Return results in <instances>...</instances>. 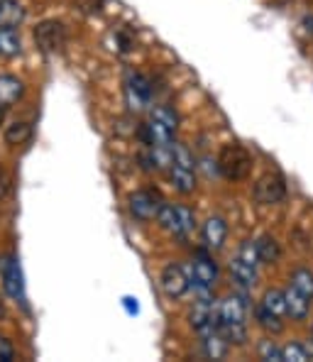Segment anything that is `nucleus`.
<instances>
[{
	"label": "nucleus",
	"instance_id": "nucleus-1",
	"mask_svg": "<svg viewBox=\"0 0 313 362\" xmlns=\"http://www.w3.org/2000/svg\"><path fill=\"white\" fill-rule=\"evenodd\" d=\"M247 301L245 296H228L218 303V333L230 343L242 345L247 338Z\"/></svg>",
	"mask_w": 313,
	"mask_h": 362
},
{
	"label": "nucleus",
	"instance_id": "nucleus-2",
	"mask_svg": "<svg viewBox=\"0 0 313 362\" xmlns=\"http://www.w3.org/2000/svg\"><path fill=\"white\" fill-rule=\"evenodd\" d=\"M177 113L167 105H157L150 113V120L142 125V137L147 145H172L177 132Z\"/></svg>",
	"mask_w": 313,
	"mask_h": 362
},
{
	"label": "nucleus",
	"instance_id": "nucleus-3",
	"mask_svg": "<svg viewBox=\"0 0 313 362\" xmlns=\"http://www.w3.org/2000/svg\"><path fill=\"white\" fill-rule=\"evenodd\" d=\"M257 269H259L257 243L254 240L242 243L235 259L230 262V274H232V279H235V284L240 286V289H252V286L257 284Z\"/></svg>",
	"mask_w": 313,
	"mask_h": 362
},
{
	"label": "nucleus",
	"instance_id": "nucleus-4",
	"mask_svg": "<svg viewBox=\"0 0 313 362\" xmlns=\"http://www.w3.org/2000/svg\"><path fill=\"white\" fill-rule=\"evenodd\" d=\"M189 289H194L199 296H208L215 286V279H218V267H215L213 257L208 252H196V257L191 259L189 267Z\"/></svg>",
	"mask_w": 313,
	"mask_h": 362
},
{
	"label": "nucleus",
	"instance_id": "nucleus-5",
	"mask_svg": "<svg viewBox=\"0 0 313 362\" xmlns=\"http://www.w3.org/2000/svg\"><path fill=\"white\" fill-rule=\"evenodd\" d=\"M172 181L177 186V191L182 194H191L196 189V177H194V154L189 152L187 145L182 142H172Z\"/></svg>",
	"mask_w": 313,
	"mask_h": 362
},
{
	"label": "nucleus",
	"instance_id": "nucleus-6",
	"mask_svg": "<svg viewBox=\"0 0 313 362\" xmlns=\"http://www.w3.org/2000/svg\"><path fill=\"white\" fill-rule=\"evenodd\" d=\"M250 167H252L250 154L242 150L240 145H228L218 157V169L225 179H232V181L245 179L247 172H250Z\"/></svg>",
	"mask_w": 313,
	"mask_h": 362
},
{
	"label": "nucleus",
	"instance_id": "nucleus-7",
	"mask_svg": "<svg viewBox=\"0 0 313 362\" xmlns=\"http://www.w3.org/2000/svg\"><path fill=\"white\" fill-rule=\"evenodd\" d=\"M218 303L215 299H208V296H201V301L194 306L191 311V326L196 328L201 335L218 331Z\"/></svg>",
	"mask_w": 313,
	"mask_h": 362
},
{
	"label": "nucleus",
	"instance_id": "nucleus-8",
	"mask_svg": "<svg viewBox=\"0 0 313 362\" xmlns=\"http://www.w3.org/2000/svg\"><path fill=\"white\" fill-rule=\"evenodd\" d=\"M125 98L130 110H145L152 98V86L142 74H127L125 81Z\"/></svg>",
	"mask_w": 313,
	"mask_h": 362
},
{
	"label": "nucleus",
	"instance_id": "nucleus-9",
	"mask_svg": "<svg viewBox=\"0 0 313 362\" xmlns=\"http://www.w3.org/2000/svg\"><path fill=\"white\" fill-rule=\"evenodd\" d=\"M35 40L45 52H59L66 45V28L57 20H47V23L37 25Z\"/></svg>",
	"mask_w": 313,
	"mask_h": 362
},
{
	"label": "nucleus",
	"instance_id": "nucleus-10",
	"mask_svg": "<svg viewBox=\"0 0 313 362\" xmlns=\"http://www.w3.org/2000/svg\"><path fill=\"white\" fill-rule=\"evenodd\" d=\"M0 274H3V289L10 299L15 301H25V281H23V272L15 257L3 259L0 264Z\"/></svg>",
	"mask_w": 313,
	"mask_h": 362
},
{
	"label": "nucleus",
	"instance_id": "nucleus-11",
	"mask_svg": "<svg viewBox=\"0 0 313 362\" xmlns=\"http://www.w3.org/2000/svg\"><path fill=\"white\" fill-rule=\"evenodd\" d=\"M286 196V184L282 174H267L254 186V199L259 204H279Z\"/></svg>",
	"mask_w": 313,
	"mask_h": 362
},
{
	"label": "nucleus",
	"instance_id": "nucleus-12",
	"mask_svg": "<svg viewBox=\"0 0 313 362\" xmlns=\"http://www.w3.org/2000/svg\"><path fill=\"white\" fill-rule=\"evenodd\" d=\"M159 284H162L164 294L169 299H179L189 291V279H187V272H184L179 264H167L162 269V276H159Z\"/></svg>",
	"mask_w": 313,
	"mask_h": 362
},
{
	"label": "nucleus",
	"instance_id": "nucleus-13",
	"mask_svg": "<svg viewBox=\"0 0 313 362\" xmlns=\"http://www.w3.org/2000/svg\"><path fill=\"white\" fill-rule=\"evenodd\" d=\"M159 206H162V201L152 191H137V194L130 196V213L137 221H152L157 216Z\"/></svg>",
	"mask_w": 313,
	"mask_h": 362
},
{
	"label": "nucleus",
	"instance_id": "nucleus-14",
	"mask_svg": "<svg viewBox=\"0 0 313 362\" xmlns=\"http://www.w3.org/2000/svg\"><path fill=\"white\" fill-rule=\"evenodd\" d=\"M284 301H286V313H291V318L304 321V318L309 316L311 299L301 294V291H296L294 286H289V291H284Z\"/></svg>",
	"mask_w": 313,
	"mask_h": 362
},
{
	"label": "nucleus",
	"instance_id": "nucleus-15",
	"mask_svg": "<svg viewBox=\"0 0 313 362\" xmlns=\"http://www.w3.org/2000/svg\"><path fill=\"white\" fill-rule=\"evenodd\" d=\"M228 235V226L223 218H208L203 226V243L208 250H220Z\"/></svg>",
	"mask_w": 313,
	"mask_h": 362
},
{
	"label": "nucleus",
	"instance_id": "nucleus-16",
	"mask_svg": "<svg viewBox=\"0 0 313 362\" xmlns=\"http://www.w3.org/2000/svg\"><path fill=\"white\" fill-rule=\"evenodd\" d=\"M25 15L28 13L18 0H0V28H20Z\"/></svg>",
	"mask_w": 313,
	"mask_h": 362
},
{
	"label": "nucleus",
	"instance_id": "nucleus-17",
	"mask_svg": "<svg viewBox=\"0 0 313 362\" xmlns=\"http://www.w3.org/2000/svg\"><path fill=\"white\" fill-rule=\"evenodd\" d=\"M25 93V83L18 76H0V105H13Z\"/></svg>",
	"mask_w": 313,
	"mask_h": 362
},
{
	"label": "nucleus",
	"instance_id": "nucleus-18",
	"mask_svg": "<svg viewBox=\"0 0 313 362\" xmlns=\"http://www.w3.org/2000/svg\"><path fill=\"white\" fill-rule=\"evenodd\" d=\"M23 52V37L18 28H0V54L18 57Z\"/></svg>",
	"mask_w": 313,
	"mask_h": 362
},
{
	"label": "nucleus",
	"instance_id": "nucleus-19",
	"mask_svg": "<svg viewBox=\"0 0 313 362\" xmlns=\"http://www.w3.org/2000/svg\"><path fill=\"white\" fill-rule=\"evenodd\" d=\"M201 338H203V353L208 355V358L220 360L228 355V340L223 338L218 331L206 333V335H201Z\"/></svg>",
	"mask_w": 313,
	"mask_h": 362
},
{
	"label": "nucleus",
	"instance_id": "nucleus-20",
	"mask_svg": "<svg viewBox=\"0 0 313 362\" xmlns=\"http://www.w3.org/2000/svg\"><path fill=\"white\" fill-rule=\"evenodd\" d=\"M194 230H196V216H194V211L187 209V206H177V230H174V235L189 238Z\"/></svg>",
	"mask_w": 313,
	"mask_h": 362
},
{
	"label": "nucleus",
	"instance_id": "nucleus-21",
	"mask_svg": "<svg viewBox=\"0 0 313 362\" xmlns=\"http://www.w3.org/2000/svg\"><path fill=\"white\" fill-rule=\"evenodd\" d=\"M30 137H32L30 122H13V125L5 130V142H8V145H25Z\"/></svg>",
	"mask_w": 313,
	"mask_h": 362
},
{
	"label": "nucleus",
	"instance_id": "nucleus-22",
	"mask_svg": "<svg viewBox=\"0 0 313 362\" xmlns=\"http://www.w3.org/2000/svg\"><path fill=\"white\" fill-rule=\"evenodd\" d=\"M257 243V255H259V262H274L279 257V243L274 240L272 235H264L259 238Z\"/></svg>",
	"mask_w": 313,
	"mask_h": 362
},
{
	"label": "nucleus",
	"instance_id": "nucleus-23",
	"mask_svg": "<svg viewBox=\"0 0 313 362\" xmlns=\"http://www.w3.org/2000/svg\"><path fill=\"white\" fill-rule=\"evenodd\" d=\"M291 286H294L296 291H301L304 296H309V299L313 301V272L296 269L294 274H291Z\"/></svg>",
	"mask_w": 313,
	"mask_h": 362
},
{
	"label": "nucleus",
	"instance_id": "nucleus-24",
	"mask_svg": "<svg viewBox=\"0 0 313 362\" xmlns=\"http://www.w3.org/2000/svg\"><path fill=\"white\" fill-rule=\"evenodd\" d=\"M254 313H257V321H259V326H262V328H267V331H274V333L282 331V316H277V313H272L269 308H264L262 303L254 308Z\"/></svg>",
	"mask_w": 313,
	"mask_h": 362
},
{
	"label": "nucleus",
	"instance_id": "nucleus-25",
	"mask_svg": "<svg viewBox=\"0 0 313 362\" xmlns=\"http://www.w3.org/2000/svg\"><path fill=\"white\" fill-rule=\"evenodd\" d=\"M262 306L269 308L272 313H277V316H284L286 313V301H284V291L279 289H269L267 294H264L262 299Z\"/></svg>",
	"mask_w": 313,
	"mask_h": 362
},
{
	"label": "nucleus",
	"instance_id": "nucleus-26",
	"mask_svg": "<svg viewBox=\"0 0 313 362\" xmlns=\"http://www.w3.org/2000/svg\"><path fill=\"white\" fill-rule=\"evenodd\" d=\"M282 360H294V362H304V360H309V350L304 348V345H296V343H291V345H286V348H282Z\"/></svg>",
	"mask_w": 313,
	"mask_h": 362
},
{
	"label": "nucleus",
	"instance_id": "nucleus-27",
	"mask_svg": "<svg viewBox=\"0 0 313 362\" xmlns=\"http://www.w3.org/2000/svg\"><path fill=\"white\" fill-rule=\"evenodd\" d=\"M262 358L264 360H277V362H284L282 360V348H277V345L272 343V340H267V343H262Z\"/></svg>",
	"mask_w": 313,
	"mask_h": 362
},
{
	"label": "nucleus",
	"instance_id": "nucleus-28",
	"mask_svg": "<svg viewBox=\"0 0 313 362\" xmlns=\"http://www.w3.org/2000/svg\"><path fill=\"white\" fill-rule=\"evenodd\" d=\"M13 358H15V350L10 345V340L0 338V362H10Z\"/></svg>",
	"mask_w": 313,
	"mask_h": 362
},
{
	"label": "nucleus",
	"instance_id": "nucleus-29",
	"mask_svg": "<svg viewBox=\"0 0 313 362\" xmlns=\"http://www.w3.org/2000/svg\"><path fill=\"white\" fill-rule=\"evenodd\" d=\"M3 120H5V108L0 105V125H3Z\"/></svg>",
	"mask_w": 313,
	"mask_h": 362
}]
</instances>
